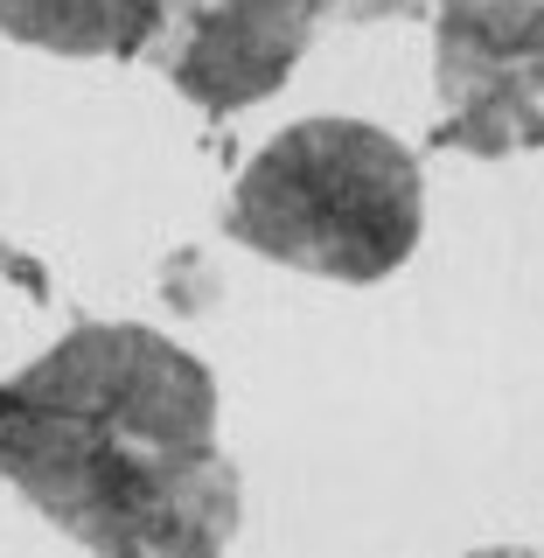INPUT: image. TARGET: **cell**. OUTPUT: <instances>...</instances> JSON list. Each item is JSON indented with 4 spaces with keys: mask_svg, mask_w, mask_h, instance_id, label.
I'll list each match as a JSON object with an SVG mask.
<instances>
[{
    "mask_svg": "<svg viewBox=\"0 0 544 558\" xmlns=\"http://www.w3.org/2000/svg\"><path fill=\"white\" fill-rule=\"evenodd\" d=\"M168 0H0V28L49 57H147L154 28H161Z\"/></svg>",
    "mask_w": 544,
    "mask_h": 558,
    "instance_id": "5b68a950",
    "label": "cell"
},
{
    "mask_svg": "<svg viewBox=\"0 0 544 558\" xmlns=\"http://www.w3.org/2000/svg\"><path fill=\"white\" fill-rule=\"evenodd\" d=\"M468 558H544V551H531V545H488V551H468Z\"/></svg>",
    "mask_w": 544,
    "mask_h": 558,
    "instance_id": "52a82bcc",
    "label": "cell"
},
{
    "mask_svg": "<svg viewBox=\"0 0 544 558\" xmlns=\"http://www.w3.org/2000/svg\"><path fill=\"white\" fill-rule=\"evenodd\" d=\"M433 77L440 147L482 161L544 147V0H440Z\"/></svg>",
    "mask_w": 544,
    "mask_h": 558,
    "instance_id": "3957f363",
    "label": "cell"
},
{
    "mask_svg": "<svg viewBox=\"0 0 544 558\" xmlns=\"http://www.w3.org/2000/svg\"><path fill=\"white\" fill-rule=\"evenodd\" d=\"M322 0H168L147 63L203 112H244L293 77Z\"/></svg>",
    "mask_w": 544,
    "mask_h": 558,
    "instance_id": "277c9868",
    "label": "cell"
},
{
    "mask_svg": "<svg viewBox=\"0 0 544 558\" xmlns=\"http://www.w3.org/2000/svg\"><path fill=\"white\" fill-rule=\"evenodd\" d=\"M0 475L92 558H223L238 531L217 377L140 322L70 328L0 391Z\"/></svg>",
    "mask_w": 544,
    "mask_h": 558,
    "instance_id": "6da1fadb",
    "label": "cell"
},
{
    "mask_svg": "<svg viewBox=\"0 0 544 558\" xmlns=\"http://www.w3.org/2000/svg\"><path fill=\"white\" fill-rule=\"evenodd\" d=\"M223 231L287 272L371 287L412 258L426 182L406 140L371 119H301L244 161Z\"/></svg>",
    "mask_w": 544,
    "mask_h": 558,
    "instance_id": "7a4b0ae2",
    "label": "cell"
},
{
    "mask_svg": "<svg viewBox=\"0 0 544 558\" xmlns=\"http://www.w3.org/2000/svg\"><path fill=\"white\" fill-rule=\"evenodd\" d=\"M440 0H322V14H349V22H384V14H419Z\"/></svg>",
    "mask_w": 544,
    "mask_h": 558,
    "instance_id": "8992f818",
    "label": "cell"
}]
</instances>
